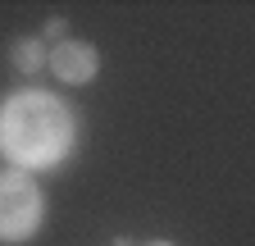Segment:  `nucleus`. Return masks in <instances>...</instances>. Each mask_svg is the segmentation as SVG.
<instances>
[{
    "instance_id": "nucleus-1",
    "label": "nucleus",
    "mask_w": 255,
    "mask_h": 246,
    "mask_svg": "<svg viewBox=\"0 0 255 246\" xmlns=\"http://www.w3.org/2000/svg\"><path fill=\"white\" fill-rule=\"evenodd\" d=\"M73 146V123L50 96H14L0 110V150L23 169H50Z\"/></svg>"
},
{
    "instance_id": "nucleus-4",
    "label": "nucleus",
    "mask_w": 255,
    "mask_h": 246,
    "mask_svg": "<svg viewBox=\"0 0 255 246\" xmlns=\"http://www.w3.org/2000/svg\"><path fill=\"white\" fill-rule=\"evenodd\" d=\"M9 64H14L18 73H41V69H46V41H41V37H18V41L9 46Z\"/></svg>"
},
{
    "instance_id": "nucleus-2",
    "label": "nucleus",
    "mask_w": 255,
    "mask_h": 246,
    "mask_svg": "<svg viewBox=\"0 0 255 246\" xmlns=\"http://www.w3.org/2000/svg\"><path fill=\"white\" fill-rule=\"evenodd\" d=\"M46 224V196L27 173H0V242H27Z\"/></svg>"
},
{
    "instance_id": "nucleus-3",
    "label": "nucleus",
    "mask_w": 255,
    "mask_h": 246,
    "mask_svg": "<svg viewBox=\"0 0 255 246\" xmlns=\"http://www.w3.org/2000/svg\"><path fill=\"white\" fill-rule=\"evenodd\" d=\"M46 64L59 82H69V87H82L96 78V69H101V55H96L91 41H59L55 50H46Z\"/></svg>"
},
{
    "instance_id": "nucleus-6",
    "label": "nucleus",
    "mask_w": 255,
    "mask_h": 246,
    "mask_svg": "<svg viewBox=\"0 0 255 246\" xmlns=\"http://www.w3.org/2000/svg\"><path fill=\"white\" fill-rule=\"evenodd\" d=\"M146 246H173V242H146Z\"/></svg>"
},
{
    "instance_id": "nucleus-5",
    "label": "nucleus",
    "mask_w": 255,
    "mask_h": 246,
    "mask_svg": "<svg viewBox=\"0 0 255 246\" xmlns=\"http://www.w3.org/2000/svg\"><path fill=\"white\" fill-rule=\"evenodd\" d=\"M46 37H50L55 46L64 41V18H50V23H46Z\"/></svg>"
}]
</instances>
